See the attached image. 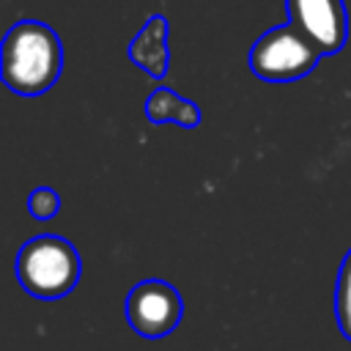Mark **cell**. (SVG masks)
<instances>
[{"label": "cell", "mask_w": 351, "mask_h": 351, "mask_svg": "<svg viewBox=\"0 0 351 351\" xmlns=\"http://www.w3.org/2000/svg\"><path fill=\"white\" fill-rule=\"evenodd\" d=\"M63 69V44L58 33L38 22L22 19L11 25L3 38L0 52V77L19 96L47 93Z\"/></svg>", "instance_id": "cell-1"}, {"label": "cell", "mask_w": 351, "mask_h": 351, "mask_svg": "<svg viewBox=\"0 0 351 351\" xmlns=\"http://www.w3.org/2000/svg\"><path fill=\"white\" fill-rule=\"evenodd\" d=\"M129 58L151 77H165L170 66V49H167V19L162 14H151L143 25V30L129 44Z\"/></svg>", "instance_id": "cell-6"}, {"label": "cell", "mask_w": 351, "mask_h": 351, "mask_svg": "<svg viewBox=\"0 0 351 351\" xmlns=\"http://www.w3.org/2000/svg\"><path fill=\"white\" fill-rule=\"evenodd\" d=\"M324 52L307 41L293 25L266 30L250 49V69L266 82H291L310 74Z\"/></svg>", "instance_id": "cell-3"}, {"label": "cell", "mask_w": 351, "mask_h": 351, "mask_svg": "<svg viewBox=\"0 0 351 351\" xmlns=\"http://www.w3.org/2000/svg\"><path fill=\"white\" fill-rule=\"evenodd\" d=\"M335 318L340 326V335L351 343V250L343 255L337 285H335Z\"/></svg>", "instance_id": "cell-8"}, {"label": "cell", "mask_w": 351, "mask_h": 351, "mask_svg": "<svg viewBox=\"0 0 351 351\" xmlns=\"http://www.w3.org/2000/svg\"><path fill=\"white\" fill-rule=\"evenodd\" d=\"M129 326L148 340L170 335L184 315L181 293L165 280H143L126 293L123 304Z\"/></svg>", "instance_id": "cell-4"}, {"label": "cell", "mask_w": 351, "mask_h": 351, "mask_svg": "<svg viewBox=\"0 0 351 351\" xmlns=\"http://www.w3.org/2000/svg\"><path fill=\"white\" fill-rule=\"evenodd\" d=\"M58 208H60V197H58V192L49 189V186H36V189L27 195V211H30V217L38 219V222L52 219V217L58 214Z\"/></svg>", "instance_id": "cell-9"}, {"label": "cell", "mask_w": 351, "mask_h": 351, "mask_svg": "<svg viewBox=\"0 0 351 351\" xmlns=\"http://www.w3.org/2000/svg\"><path fill=\"white\" fill-rule=\"evenodd\" d=\"M19 285L36 299H60L80 282V252L71 241L44 233L22 244L14 263Z\"/></svg>", "instance_id": "cell-2"}, {"label": "cell", "mask_w": 351, "mask_h": 351, "mask_svg": "<svg viewBox=\"0 0 351 351\" xmlns=\"http://www.w3.org/2000/svg\"><path fill=\"white\" fill-rule=\"evenodd\" d=\"M145 115H148V121H154V123L173 121V123H178V126H184V129H195V126L200 123V110H197V104L189 101V99H184V96H178V93H176L173 88H167V85L156 88V90L145 99Z\"/></svg>", "instance_id": "cell-7"}, {"label": "cell", "mask_w": 351, "mask_h": 351, "mask_svg": "<svg viewBox=\"0 0 351 351\" xmlns=\"http://www.w3.org/2000/svg\"><path fill=\"white\" fill-rule=\"evenodd\" d=\"M291 25L324 55H335L348 38V14L343 0H285Z\"/></svg>", "instance_id": "cell-5"}]
</instances>
